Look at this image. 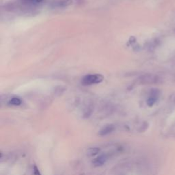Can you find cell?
I'll use <instances>...</instances> for the list:
<instances>
[{"label": "cell", "mask_w": 175, "mask_h": 175, "mask_svg": "<svg viewBox=\"0 0 175 175\" xmlns=\"http://www.w3.org/2000/svg\"><path fill=\"white\" fill-rule=\"evenodd\" d=\"M72 3L71 0H56L52 2V6L55 8H64Z\"/></svg>", "instance_id": "obj_5"}, {"label": "cell", "mask_w": 175, "mask_h": 175, "mask_svg": "<svg viewBox=\"0 0 175 175\" xmlns=\"http://www.w3.org/2000/svg\"><path fill=\"white\" fill-rule=\"evenodd\" d=\"M33 174L34 175H41L40 171L38 168L36 167V166H34L33 168Z\"/></svg>", "instance_id": "obj_10"}, {"label": "cell", "mask_w": 175, "mask_h": 175, "mask_svg": "<svg viewBox=\"0 0 175 175\" xmlns=\"http://www.w3.org/2000/svg\"><path fill=\"white\" fill-rule=\"evenodd\" d=\"M107 160H108V158H107L106 155H101L98 157V158L94 159L92 163H93L94 166H101L103 165L106 162Z\"/></svg>", "instance_id": "obj_7"}, {"label": "cell", "mask_w": 175, "mask_h": 175, "mask_svg": "<svg viewBox=\"0 0 175 175\" xmlns=\"http://www.w3.org/2000/svg\"><path fill=\"white\" fill-rule=\"evenodd\" d=\"M45 0H21V2L26 6H37L44 3Z\"/></svg>", "instance_id": "obj_4"}, {"label": "cell", "mask_w": 175, "mask_h": 175, "mask_svg": "<svg viewBox=\"0 0 175 175\" xmlns=\"http://www.w3.org/2000/svg\"><path fill=\"white\" fill-rule=\"evenodd\" d=\"M9 103L12 105H19L21 103V100L18 97H13L12 98Z\"/></svg>", "instance_id": "obj_9"}, {"label": "cell", "mask_w": 175, "mask_h": 175, "mask_svg": "<svg viewBox=\"0 0 175 175\" xmlns=\"http://www.w3.org/2000/svg\"><path fill=\"white\" fill-rule=\"evenodd\" d=\"M160 90L159 89L157 88H153L151 90V92H150V95L149 97L148 98L147 101V105L150 107H152L153 105L156 103V101H158L159 96L160 95Z\"/></svg>", "instance_id": "obj_3"}, {"label": "cell", "mask_w": 175, "mask_h": 175, "mask_svg": "<svg viewBox=\"0 0 175 175\" xmlns=\"http://www.w3.org/2000/svg\"><path fill=\"white\" fill-rule=\"evenodd\" d=\"M114 129H115V127H114L113 125H108L103 127L100 130L99 135H101V136H105V135L110 134V133H112V132L114 131Z\"/></svg>", "instance_id": "obj_6"}, {"label": "cell", "mask_w": 175, "mask_h": 175, "mask_svg": "<svg viewBox=\"0 0 175 175\" xmlns=\"http://www.w3.org/2000/svg\"><path fill=\"white\" fill-rule=\"evenodd\" d=\"M103 80V77L100 74H89L82 78L81 83L85 85H91L101 83Z\"/></svg>", "instance_id": "obj_1"}, {"label": "cell", "mask_w": 175, "mask_h": 175, "mask_svg": "<svg viewBox=\"0 0 175 175\" xmlns=\"http://www.w3.org/2000/svg\"><path fill=\"white\" fill-rule=\"evenodd\" d=\"M100 149L99 148H91V149H88L87 151V155L90 157L94 156V155H97L99 153Z\"/></svg>", "instance_id": "obj_8"}, {"label": "cell", "mask_w": 175, "mask_h": 175, "mask_svg": "<svg viewBox=\"0 0 175 175\" xmlns=\"http://www.w3.org/2000/svg\"><path fill=\"white\" fill-rule=\"evenodd\" d=\"M140 81L143 84H153V83H158L160 78L157 75L153 74H146L142 75L140 77Z\"/></svg>", "instance_id": "obj_2"}]
</instances>
